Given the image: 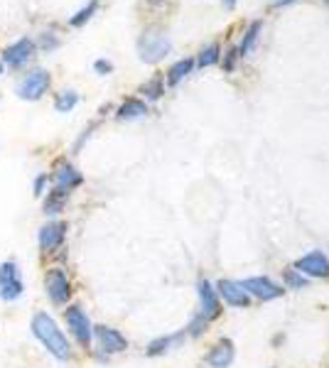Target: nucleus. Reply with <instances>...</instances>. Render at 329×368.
<instances>
[{
  "label": "nucleus",
  "instance_id": "1",
  "mask_svg": "<svg viewBox=\"0 0 329 368\" xmlns=\"http://www.w3.org/2000/svg\"><path fill=\"white\" fill-rule=\"evenodd\" d=\"M30 329H32V337L42 344V346L47 349V351L52 353L54 358H59V361H67V358L72 356L69 339L64 337V332L59 329V324L54 321L52 314H47V312H37V314L32 317Z\"/></svg>",
  "mask_w": 329,
  "mask_h": 368
},
{
  "label": "nucleus",
  "instance_id": "2",
  "mask_svg": "<svg viewBox=\"0 0 329 368\" xmlns=\"http://www.w3.org/2000/svg\"><path fill=\"white\" fill-rule=\"evenodd\" d=\"M170 49H172V42H170L168 35L155 30H147L138 37V57L145 64H157L168 57Z\"/></svg>",
  "mask_w": 329,
  "mask_h": 368
},
{
  "label": "nucleus",
  "instance_id": "3",
  "mask_svg": "<svg viewBox=\"0 0 329 368\" xmlns=\"http://www.w3.org/2000/svg\"><path fill=\"white\" fill-rule=\"evenodd\" d=\"M64 321H67L69 334H72V337L77 339V342L81 344L84 349H89L91 339H94V327H91L86 312L81 310L79 305H72L67 312H64Z\"/></svg>",
  "mask_w": 329,
  "mask_h": 368
},
{
  "label": "nucleus",
  "instance_id": "4",
  "mask_svg": "<svg viewBox=\"0 0 329 368\" xmlns=\"http://www.w3.org/2000/svg\"><path fill=\"white\" fill-rule=\"evenodd\" d=\"M45 290L54 305H67L72 297V282H69L64 268H49L45 275Z\"/></svg>",
  "mask_w": 329,
  "mask_h": 368
},
{
  "label": "nucleus",
  "instance_id": "5",
  "mask_svg": "<svg viewBox=\"0 0 329 368\" xmlns=\"http://www.w3.org/2000/svg\"><path fill=\"white\" fill-rule=\"evenodd\" d=\"M25 292L20 280V270H17L15 260H6L0 263V300L13 302Z\"/></svg>",
  "mask_w": 329,
  "mask_h": 368
},
{
  "label": "nucleus",
  "instance_id": "6",
  "mask_svg": "<svg viewBox=\"0 0 329 368\" xmlns=\"http://www.w3.org/2000/svg\"><path fill=\"white\" fill-rule=\"evenodd\" d=\"M47 88H49L47 69H35V72H30L20 83H17V96L25 101H37V99H42Z\"/></svg>",
  "mask_w": 329,
  "mask_h": 368
},
{
  "label": "nucleus",
  "instance_id": "7",
  "mask_svg": "<svg viewBox=\"0 0 329 368\" xmlns=\"http://www.w3.org/2000/svg\"><path fill=\"white\" fill-rule=\"evenodd\" d=\"M94 337H96V342H99V346L104 353H120L128 349V339L123 337L118 329L106 327V324L94 327Z\"/></svg>",
  "mask_w": 329,
  "mask_h": 368
},
{
  "label": "nucleus",
  "instance_id": "8",
  "mask_svg": "<svg viewBox=\"0 0 329 368\" xmlns=\"http://www.w3.org/2000/svg\"><path fill=\"white\" fill-rule=\"evenodd\" d=\"M197 290H199V302H202V314H199V319L202 321L216 319V317L221 314V302H219L216 290L211 287V282L209 280H199Z\"/></svg>",
  "mask_w": 329,
  "mask_h": 368
},
{
  "label": "nucleus",
  "instance_id": "9",
  "mask_svg": "<svg viewBox=\"0 0 329 368\" xmlns=\"http://www.w3.org/2000/svg\"><path fill=\"white\" fill-rule=\"evenodd\" d=\"M64 236H67V223L64 221H49L40 228L37 241H40V248H42L45 253H52V250H57L59 246L64 243Z\"/></svg>",
  "mask_w": 329,
  "mask_h": 368
},
{
  "label": "nucleus",
  "instance_id": "10",
  "mask_svg": "<svg viewBox=\"0 0 329 368\" xmlns=\"http://www.w3.org/2000/svg\"><path fill=\"white\" fill-rule=\"evenodd\" d=\"M300 275H310V278H327L329 275V258L322 250H312V253L303 255V258L295 263Z\"/></svg>",
  "mask_w": 329,
  "mask_h": 368
},
{
  "label": "nucleus",
  "instance_id": "11",
  "mask_svg": "<svg viewBox=\"0 0 329 368\" xmlns=\"http://www.w3.org/2000/svg\"><path fill=\"white\" fill-rule=\"evenodd\" d=\"M241 287H243L248 295L258 297V300H263V302L275 300V297H280L282 292H285L280 285H275L271 278H248V280L241 282Z\"/></svg>",
  "mask_w": 329,
  "mask_h": 368
},
{
  "label": "nucleus",
  "instance_id": "12",
  "mask_svg": "<svg viewBox=\"0 0 329 368\" xmlns=\"http://www.w3.org/2000/svg\"><path fill=\"white\" fill-rule=\"evenodd\" d=\"M32 54H35V42H32L30 37H22L15 45L3 49V62L10 64V67H22Z\"/></svg>",
  "mask_w": 329,
  "mask_h": 368
},
{
  "label": "nucleus",
  "instance_id": "13",
  "mask_svg": "<svg viewBox=\"0 0 329 368\" xmlns=\"http://www.w3.org/2000/svg\"><path fill=\"white\" fill-rule=\"evenodd\" d=\"M216 292H219L221 297H224L226 305L231 307H248L251 305V295L241 287V282H234V280H221L219 285H216Z\"/></svg>",
  "mask_w": 329,
  "mask_h": 368
},
{
  "label": "nucleus",
  "instance_id": "14",
  "mask_svg": "<svg viewBox=\"0 0 329 368\" xmlns=\"http://www.w3.org/2000/svg\"><path fill=\"white\" fill-rule=\"evenodd\" d=\"M52 179H54V187H59V189H74V187H79L81 184V175H79V170L74 165H69V162H59L57 165V170H54V175H52Z\"/></svg>",
  "mask_w": 329,
  "mask_h": 368
},
{
  "label": "nucleus",
  "instance_id": "15",
  "mask_svg": "<svg viewBox=\"0 0 329 368\" xmlns=\"http://www.w3.org/2000/svg\"><path fill=\"white\" fill-rule=\"evenodd\" d=\"M231 361H234V344H231L229 339L216 344L209 351V356H207V363H209L211 368H226V366H231Z\"/></svg>",
  "mask_w": 329,
  "mask_h": 368
},
{
  "label": "nucleus",
  "instance_id": "16",
  "mask_svg": "<svg viewBox=\"0 0 329 368\" xmlns=\"http://www.w3.org/2000/svg\"><path fill=\"white\" fill-rule=\"evenodd\" d=\"M67 199H69V192L67 189H59V187H54L52 192L47 194V199H45V204H42V211L47 214V216H54V214H59L64 209V204H67Z\"/></svg>",
  "mask_w": 329,
  "mask_h": 368
},
{
  "label": "nucleus",
  "instance_id": "17",
  "mask_svg": "<svg viewBox=\"0 0 329 368\" xmlns=\"http://www.w3.org/2000/svg\"><path fill=\"white\" fill-rule=\"evenodd\" d=\"M145 113H147V106H145V101H141V99H126L118 109L120 120L141 118V115H145Z\"/></svg>",
  "mask_w": 329,
  "mask_h": 368
},
{
  "label": "nucleus",
  "instance_id": "18",
  "mask_svg": "<svg viewBox=\"0 0 329 368\" xmlns=\"http://www.w3.org/2000/svg\"><path fill=\"white\" fill-rule=\"evenodd\" d=\"M261 30H263V22L261 20H253L251 25H248V30H246V35H243V42H241V47L236 49V52H239V57L251 54L253 45H256V40H258V32H261Z\"/></svg>",
  "mask_w": 329,
  "mask_h": 368
},
{
  "label": "nucleus",
  "instance_id": "19",
  "mask_svg": "<svg viewBox=\"0 0 329 368\" xmlns=\"http://www.w3.org/2000/svg\"><path fill=\"white\" fill-rule=\"evenodd\" d=\"M194 69V59H179L177 64H172V67H170V72H168V83L170 86H177L179 81H182L184 77H187L189 72H192Z\"/></svg>",
  "mask_w": 329,
  "mask_h": 368
},
{
  "label": "nucleus",
  "instance_id": "20",
  "mask_svg": "<svg viewBox=\"0 0 329 368\" xmlns=\"http://www.w3.org/2000/svg\"><path fill=\"white\" fill-rule=\"evenodd\" d=\"M219 54H221V47L216 45V42H211L209 47H204L202 52H199V57H197V64L199 67H214L216 62H219Z\"/></svg>",
  "mask_w": 329,
  "mask_h": 368
},
{
  "label": "nucleus",
  "instance_id": "21",
  "mask_svg": "<svg viewBox=\"0 0 329 368\" xmlns=\"http://www.w3.org/2000/svg\"><path fill=\"white\" fill-rule=\"evenodd\" d=\"M179 337L182 334H177V337H162V339H155V342L147 346V356H160V353L170 351V346H172L175 342H179Z\"/></svg>",
  "mask_w": 329,
  "mask_h": 368
},
{
  "label": "nucleus",
  "instance_id": "22",
  "mask_svg": "<svg viewBox=\"0 0 329 368\" xmlns=\"http://www.w3.org/2000/svg\"><path fill=\"white\" fill-rule=\"evenodd\" d=\"M77 104H79V94H74V91H64V94H59L57 101H54V109H57L59 113H69Z\"/></svg>",
  "mask_w": 329,
  "mask_h": 368
},
{
  "label": "nucleus",
  "instance_id": "23",
  "mask_svg": "<svg viewBox=\"0 0 329 368\" xmlns=\"http://www.w3.org/2000/svg\"><path fill=\"white\" fill-rule=\"evenodd\" d=\"M141 94H145L147 99H160L162 94H165V88H162V79H150V81H145L141 86Z\"/></svg>",
  "mask_w": 329,
  "mask_h": 368
},
{
  "label": "nucleus",
  "instance_id": "24",
  "mask_svg": "<svg viewBox=\"0 0 329 368\" xmlns=\"http://www.w3.org/2000/svg\"><path fill=\"white\" fill-rule=\"evenodd\" d=\"M96 6H99V0H91L89 6L84 8V10H79L77 15L72 17V20H69V25L72 27H79V25H84L86 20H89L91 15H94V10H96Z\"/></svg>",
  "mask_w": 329,
  "mask_h": 368
},
{
  "label": "nucleus",
  "instance_id": "25",
  "mask_svg": "<svg viewBox=\"0 0 329 368\" xmlns=\"http://www.w3.org/2000/svg\"><path fill=\"white\" fill-rule=\"evenodd\" d=\"M285 280H287V285H290V287H305V285H307V280H305L303 275L295 273V270H287Z\"/></svg>",
  "mask_w": 329,
  "mask_h": 368
},
{
  "label": "nucleus",
  "instance_id": "26",
  "mask_svg": "<svg viewBox=\"0 0 329 368\" xmlns=\"http://www.w3.org/2000/svg\"><path fill=\"white\" fill-rule=\"evenodd\" d=\"M94 69L101 74V77H106V74H111V72H113V64H111V62H106V59H99V62L94 64Z\"/></svg>",
  "mask_w": 329,
  "mask_h": 368
},
{
  "label": "nucleus",
  "instance_id": "27",
  "mask_svg": "<svg viewBox=\"0 0 329 368\" xmlns=\"http://www.w3.org/2000/svg\"><path fill=\"white\" fill-rule=\"evenodd\" d=\"M236 57H239V52H236V49H229V52H226V57H224V69H226V72H231V69H234Z\"/></svg>",
  "mask_w": 329,
  "mask_h": 368
},
{
  "label": "nucleus",
  "instance_id": "28",
  "mask_svg": "<svg viewBox=\"0 0 329 368\" xmlns=\"http://www.w3.org/2000/svg\"><path fill=\"white\" fill-rule=\"evenodd\" d=\"M45 184H47V175H40V177L35 179V197L45 194Z\"/></svg>",
  "mask_w": 329,
  "mask_h": 368
},
{
  "label": "nucleus",
  "instance_id": "29",
  "mask_svg": "<svg viewBox=\"0 0 329 368\" xmlns=\"http://www.w3.org/2000/svg\"><path fill=\"white\" fill-rule=\"evenodd\" d=\"M290 3H295V0H273V8H285Z\"/></svg>",
  "mask_w": 329,
  "mask_h": 368
},
{
  "label": "nucleus",
  "instance_id": "30",
  "mask_svg": "<svg viewBox=\"0 0 329 368\" xmlns=\"http://www.w3.org/2000/svg\"><path fill=\"white\" fill-rule=\"evenodd\" d=\"M221 6H224L226 10H234V8H236V0H221Z\"/></svg>",
  "mask_w": 329,
  "mask_h": 368
},
{
  "label": "nucleus",
  "instance_id": "31",
  "mask_svg": "<svg viewBox=\"0 0 329 368\" xmlns=\"http://www.w3.org/2000/svg\"><path fill=\"white\" fill-rule=\"evenodd\" d=\"M147 3H152V6H160V3H165V0H147Z\"/></svg>",
  "mask_w": 329,
  "mask_h": 368
},
{
  "label": "nucleus",
  "instance_id": "32",
  "mask_svg": "<svg viewBox=\"0 0 329 368\" xmlns=\"http://www.w3.org/2000/svg\"><path fill=\"white\" fill-rule=\"evenodd\" d=\"M0 74H3V64H0Z\"/></svg>",
  "mask_w": 329,
  "mask_h": 368
},
{
  "label": "nucleus",
  "instance_id": "33",
  "mask_svg": "<svg viewBox=\"0 0 329 368\" xmlns=\"http://www.w3.org/2000/svg\"><path fill=\"white\" fill-rule=\"evenodd\" d=\"M327 6H329V0H327Z\"/></svg>",
  "mask_w": 329,
  "mask_h": 368
}]
</instances>
